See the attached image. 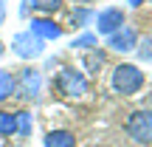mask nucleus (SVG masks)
<instances>
[{"instance_id": "obj_1", "label": "nucleus", "mask_w": 152, "mask_h": 147, "mask_svg": "<svg viewBox=\"0 0 152 147\" xmlns=\"http://www.w3.org/2000/svg\"><path fill=\"white\" fill-rule=\"evenodd\" d=\"M144 88V71H138V65L132 62H121L113 68V91L121 96H132Z\"/></svg>"}, {"instance_id": "obj_2", "label": "nucleus", "mask_w": 152, "mask_h": 147, "mask_svg": "<svg viewBox=\"0 0 152 147\" xmlns=\"http://www.w3.org/2000/svg\"><path fill=\"white\" fill-rule=\"evenodd\" d=\"M56 91L68 99H82L87 93V76L76 68H62L56 74Z\"/></svg>"}, {"instance_id": "obj_3", "label": "nucleus", "mask_w": 152, "mask_h": 147, "mask_svg": "<svg viewBox=\"0 0 152 147\" xmlns=\"http://www.w3.org/2000/svg\"><path fill=\"white\" fill-rule=\"evenodd\" d=\"M127 133L138 144H152V110H135V113H130Z\"/></svg>"}, {"instance_id": "obj_4", "label": "nucleus", "mask_w": 152, "mask_h": 147, "mask_svg": "<svg viewBox=\"0 0 152 147\" xmlns=\"http://www.w3.org/2000/svg\"><path fill=\"white\" fill-rule=\"evenodd\" d=\"M39 91H42V74L37 68H23L20 74L14 76V93L23 99H37Z\"/></svg>"}, {"instance_id": "obj_5", "label": "nucleus", "mask_w": 152, "mask_h": 147, "mask_svg": "<svg viewBox=\"0 0 152 147\" xmlns=\"http://www.w3.org/2000/svg\"><path fill=\"white\" fill-rule=\"evenodd\" d=\"M11 51H14L20 60H37V57L45 51V43L39 37H34V34L26 28V31L14 34V40H11Z\"/></svg>"}, {"instance_id": "obj_6", "label": "nucleus", "mask_w": 152, "mask_h": 147, "mask_svg": "<svg viewBox=\"0 0 152 147\" xmlns=\"http://www.w3.org/2000/svg\"><path fill=\"white\" fill-rule=\"evenodd\" d=\"M93 23H96V37L102 34V37H110V34H115L121 26H124V11L118 9V6H107V9H102L96 17H93Z\"/></svg>"}, {"instance_id": "obj_7", "label": "nucleus", "mask_w": 152, "mask_h": 147, "mask_svg": "<svg viewBox=\"0 0 152 147\" xmlns=\"http://www.w3.org/2000/svg\"><path fill=\"white\" fill-rule=\"evenodd\" d=\"M135 45H138V34L132 31L130 26H121L115 34H110V37H107V48L121 51V54H127V51H135Z\"/></svg>"}, {"instance_id": "obj_8", "label": "nucleus", "mask_w": 152, "mask_h": 147, "mask_svg": "<svg viewBox=\"0 0 152 147\" xmlns=\"http://www.w3.org/2000/svg\"><path fill=\"white\" fill-rule=\"evenodd\" d=\"M28 31L34 34V37H39L45 43V40H59L62 37V26H56L54 20H42V17H34L31 23H28Z\"/></svg>"}, {"instance_id": "obj_9", "label": "nucleus", "mask_w": 152, "mask_h": 147, "mask_svg": "<svg viewBox=\"0 0 152 147\" xmlns=\"http://www.w3.org/2000/svg\"><path fill=\"white\" fill-rule=\"evenodd\" d=\"M42 142L45 147H76V136L71 130H51Z\"/></svg>"}, {"instance_id": "obj_10", "label": "nucleus", "mask_w": 152, "mask_h": 147, "mask_svg": "<svg viewBox=\"0 0 152 147\" xmlns=\"http://www.w3.org/2000/svg\"><path fill=\"white\" fill-rule=\"evenodd\" d=\"M9 96H14V74L0 71V102H6Z\"/></svg>"}, {"instance_id": "obj_11", "label": "nucleus", "mask_w": 152, "mask_h": 147, "mask_svg": "<svg viewBox=\"0 0 152 147\" xmlns=\"http://www.w3.org/2000/svg\"><path fill=\"white\" fill-rule=\"evenodd\" d=\"M14 122H17V133H20V136H31V130H34V119H31V113H28V110L14 113Z\"/></svg>"}, {"instance_id": "obj_12", "label": "nucleus", "mask_w": 152, "mask_h": 147, "mask_svg": "<svg viewBox=\"0 0 152 147\" xmlns=\"http://www.w3.org/2000/svg\"><path fill=\"white\" fill-rule=\"evenodd\" d=\"M102 65H104V54H102L99 48H90V51L85 54V68H87L90 74H99V68H102Z\"/></svg>"}, {"instance_id": "obj_13", "label": "nucleus", "mask_w": 152, "mask_h": 147, "mask_svg": "<svg viewBox=\"0 0 152 147\" xmlns=\"http://www.w3.org/2000/svg\"><path fill=\"white\" fill-rule=\"evenodd\" d=\"M11 133H17L14 113H9V110H0V136H11Z\"/></svg>"}, {"instance_id": "obj_14", "label": "nucleus", "mask_w": 152, "mask_h": 147, "mask_svg": "<svg viewBox=\"0 0 152 147\" xmlns=\"http://www.w3.org/2000/svg\"><path fill=\"white\" fill-rule=\"evenodd\" d=\"M96 45H99V37H96L93 31H87V34H82V37L73 40L71 48H96Z\"/></svg>"}, {"instance_id": "obj_15", "label": "nucleus", "mask_w": 152, "mask_h": 147, "mask_svg": "<svg viewBox=\"0 0 152 147\" xmlns=\"http://www.w3.org/2000/svg\"><path fill=\"white\" fill-rule=\"evenodd\" d=\"M28 3H31V6H37L39 11H51V14L62 9V0H28Z\"/></svg>"}, {"instance_id": "obj_16", "label": "nucleus", "mask_w": 152, "mask_h": 147, "mask_svg": "<svg viewBox=\"0 0 152 147\" xmlns=\"http://www.w3.org/2000/svg\"><path fill=\"white\" fill-rule=\"evenodd\" d=\"M135 51H138V57H141L144 62H152V37H144L141 43L135 45Z\"/></svg>"}, {"instance_id": "obj_17", "label": "nucleus", "mask_w": 152, "mask_h": 147, "mask_svg": "<svg viewBox=\"0 0 152 147\" xmlns=\"http://www.w3.org/2000/svg\"><path fill=\"white\" fill-rule=\"evenodd\" d=\"M93 17H96V14H93L90 9H79V11H73V23H76V26H79V28L85 26L87 20H93Z\"/></svg>"}, {"instance_id": "obj_18", "label": "nucleus", "mask_w": 152, "mask_h": 147, "mask_svg": "<svg viewBox=\"0 0 152 147\" xmlns=\"http://www.w3.org/2000/svg\"><path fill=\"white\" fill-rule=\"evenodd\" d=\"M3 17H6V0H0V26H3Z\"/></svg>"}, {"instance_id": "obj_19", "label": "nucleus", "mask_w": 152, "mask_h": 147, "mask_svg": "<svg viewBox=\"0 0 152 147\" xmlns=\"http://www.w3.org/2000/svg\"><path fill=\"white\" fill-rule=\"evenodd\" d=\"M127 3H130V6H135V9H138V6H144L147 0H127Z\"/></svg>"}, {"instance_id": "obj_20", "label": "nucleus", "mask_w": 152, "mask_h": 147, "mask_svg": "<svg viewBox=\"0 0 152 147\" xmlns=\"http://www.w3.org/2000/svg\"><path fill=\"white\" fill-rule=\"evenodd\" d=\"M79 3H93V0H79Z\"/></svg>"}, {"instance_id": "obj_21", "label": "nucleus", "mask_w": 152, "mask_h": 147, "mask_svg": "<svg viewBox=\"0 0 152 147\" xmlns=\"http://www.w3.org/2000/svg\"><path fill=\"white\" fill-rule=\"evenodd\" d=\"M0 54H3V43H0Z\"/></svg>"}]
</instances>
